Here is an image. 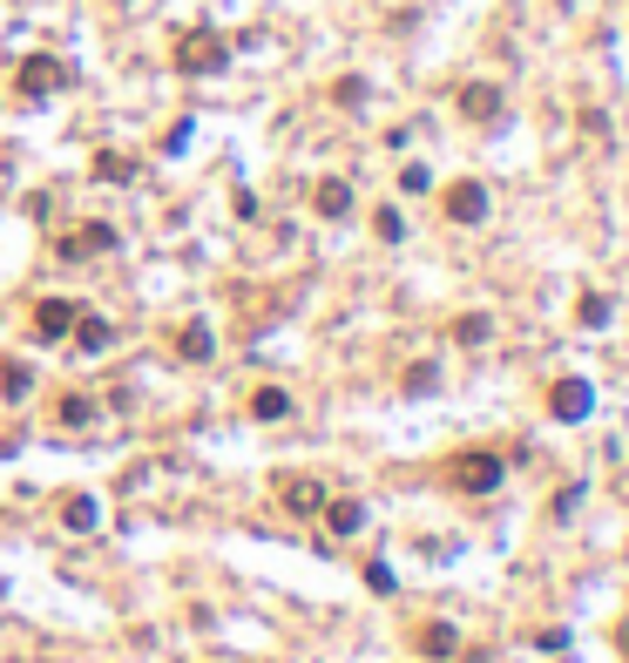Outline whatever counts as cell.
<instances>
[{"label": "cell", "instance_id": "cell-20", "mask_svg": "<svg viewBox=\"0 0 629 663\" xmlns=\"http://www.w3.org/2000/svg\"><path fill=\"white\" fill-rule=\"evenodd\" d=\"M68 528H96V502H88V494H75V502H68Z\"/></svg>", "mask_w": 629, "mask_h": 663}, {"label": "cell", "instance_id": "cell-6", "mask_svg": "<svg viewBox=\"0 0 629 663\" xmlns=\"http://www.w3.org/2000/svg\"><path fill=\"white\" fill-rule=\"evenodd\" d=\"M75 298H41L35 305V339H68V325H75Z\"/></svg>", "mask_w": 629, "mask_h": 663}, {"label": "cell", "instance_id": "cell-2", "mask_svg": "<svg viewBox=\"0 0 629 663\" xmlns=\"http://www.w3.org/2000/svg\"><path fill=\"white\" fill-rule=\"evenodd\" d=\"M446 481H454L461 494H494V487L508 481V461H501V454H488V447H468V454L446 461Z\"/></svg>", "mask_w": 629, "mask_h": 663}, {"label": "cell", "instance_id": "cell-11", "mask_svg": "<svg viewBox=\"0 0 629 663\" xmlns=\"http://www.w3.org/2000/svg\"><path fill=\"white\" fill-rule=\"evenodd\" d=\"M250 420H292V393L285 386H257L250 393Z\"/></svg>", "mask_w": 629, "mask_h": 663}, {"label": "cell", "instance_id": "cell-18", "mask_svg": "<svg viewBox=\"0 0 629 663\" xmlns=\"http://www.w3.org/2000/svg\"><path fill=\"white\" fill-rule=\"evenodd\" d=\"M28 386H35V373H28L21 359H8V366H0V393H8V399H28Z\"/></svg>", "mask_w": 629, "mask_h": 663}, {"label": "cell", "instance_id": "cell-8", "mask_svg": "<svg viewBox=\"0 0 629 663\" xmlns=\"http://www.w3.org/2000/svg\"><path fill=\"white\" fill-rule=\"evenodd\" d=\"M88 251H116V224H81L75 237H61V258H88Z\"/></svg>", "mask_w": 629, "mask_h": 663}, {"label": "cell", "instance_id": "cell-13", "mask_svg": "<svg viewBox=\"0 0 629 663\" xmlns=\"http://www.w3.org/2000/svg\"><path fill=\"white\" fill-rule=\"evenodd\" d=\"M55 420H61V427H88V420H96V399L61 393V399H55Z\"/></svg>", "mask_w": 629, "mask_h": 663}, {"label": "cell", "instance_id": "cell-1", "mask_svg": "<svg viewBox=\"0 0 629 663\" xmlns=\"http://www.w3.org/2000/svg\"><path fill=\"white\" fill-rule=\"evenodd\" d=\"M169 61H176V75H217V68L230 61V41H224L217 28H190L184 41L169 48Z\"/></svg>", "mask_w": 629, "mask_h": 663}, {"label": "cell", "instance_id": "cell-17", "mask_svg": "<svg viewBox=\"0 0 629 663\" xmlns=\"http://www.w3.org/2000/svg\"><path fill=\"white\" fill-rule=\"evenodd\" d=\"M420 650H426V656H454V650H461V636L446 630V623H426V630H420Z\"/></svg>", "mask_w": 629, "mask_h": 663}, {"label": "cell", "instance_id": "cell-9", "mask_svg": "<svg viewBox=\"0 0 629 663\" xmlns=\"http://www.w3.org/2000/svg\"><path fill=\"white\" fill-rule=\"evenodd\" d=\"M68 332H75V346H81V353H102V346L116 339V325H109L102 311H88V305L75 311V325H68Z\"/></svg>", "mask_w": 629, "mask_h": 663}, {"label": "cell", "instance_id": "cell-16", "mask_svg": "<svg viewBox=\"0 0 629 663\" xmlns=\"http://www.w3.org/2000/svg\"><path fill=\"white\" fill-rule=\"evenodd\" d=\"M176 353L204 366V359H210V325H204V318H197V325H184V339H176Z\"/></svg>", "mask_w": 629, "mask_h": 663}, {"label": "cell", "instance_id": "cell-22", "mask_svg": "<svg viewBox=\"0 0 629 663\" xmlns=\"http://www.w3.org/2000/svg\"><path fill=\"white\" fill-rule=\"evenodd\" d=\"M602 318H609V311H602V298H596V291H582V325H602Z\"/></svg>", "mask_w": 629, "mask_h": 663}, {"label": "cell", "instance_id": "cell-10", "mask_svg": "<svg viewBox=\"0 0 629 663\" xmlns=\"http://www.w3.org/2000/svg\"><path fill=\"white\" fill-rule=\"evenodd\" d=\"M312 210H318V217H352V184H345V177H325V184L312 190Z\"/></svg>", "mask_w": 629, "mask_h": 663}, {"label": "cell", "instance_id": "cell-15", "mask_svg": "<svg viewBox=\"0 0 629 663\" xmlns=\"http://www.w3.org/2000/svg\"><path fill=\"white\" fill-rule=\"evenodd\" d=\"M96 184H136V162L116 156V149H102V156H96Z\"/></svg>", "mask_w": 629, "mask_h": 663}, {"label": "cell", "instance_id": "cell-21", "mask_svg": "<svg viewBox=\"0 0 629 663\" xmlns=\"http://www.w3.org/2000/svg\"><path fill=\"white\" fill-rule=\"evenodd\" d=\"M380 237L400 244V237H406V217H400V210H380Z\"/></svg>", "mask_w": 629, "mask_h": 663}, {"label": "cell", "instance_id": "cell-19", "mask_svg": "<svg viewBox=\"0 0 629 663\" xmlns=\"http://www.w3.org/2000/svg\"><path fill=\"white\" fill-rule=\"evenodd\" d=\"M488 332H494V318H488V311H468V318L454 325V339H461V346H481Z\"/></svg>", "mask_w": 629, "mask_h": 663}, {"label": "cell", "instance_id": "cell-3", "mask_svg": "<svg viewBox=\"0 0 629 663\" xmlns=\"http://www.w3.org/2000/svg\"><path fill=\"white\" fill-rule=\"evenodd\" d=\"M14 89H21L28 102H48L55 89H68V61H61V55H28V61L14 68Z\"/></svg>", "mask_w": 629, "mask_h": 663}, {"label": "cell", "instance_id": "cell-14", "mask_svg": "<svg viewBox=\"0 0 629 663\" xmlns=\"http://www.w3.org/2000/svg\"><path fill=\"white\" fill-rule=\"evenodd\" d=\"M318 515H325V528H332V535H352L358 522H366V508H358V502H325Z\"/></svg>", "mask_w": 629, "mask_h": 663}, {"label": "cell", "instance_id": "cell-12", "mask_svg": "<svg viewBox=\"0 0 629 663\" xmlns=\"http://www.w3.org/2000/svg\"><path fill=\"white\" fill-rule=\"evenodd\" d=\"M285 508L292 515H318L325 508V487L318 481H285Z\"/></svg>", "mask_w": 629, "mask_h": 663}, {"label": "cell", "instance_id": "cell-7", "mask_svg": "<svg viewBox=\"0 0 629 663\" xmlns=\"http://www.w3.org/2000/svg\"><path fill=\"white\" fill-rule=\"evenodd\" d=\"M454 102H461L468 122H501V89H494V81H468Z\"/></svg>", "mask_w": 629, "mask_h": 663}, {"label": "cell", "instance_id": "cell-5", "mask_svg": "<svg viewBox=\"0 0 629 663\" xmlns=\"http://www.w3.org/2000/svg\"><path fill=\"white\" fill-rule=\"evenodd\" d=\"M589 406H596V386H589V379H556V386H549V413H556L562 427L589 420Z\"/></svg>", "mask_w": 629, "mask_h": 663}, {"label": "cell", "instance_id": "cell-4", "mask_svg": "<svg viewBox=\"0 0 629 663\" xmlns=\"http://www.w3.org/2000/svg\"><path fill=\"white\" fill-rule=\"evenodd\" d=\"M440 210L454 217V224H488V184H474V177H461V184H446V197H440Z\"/></svg>", "mask_w": 629, "mask_h": 663}]
</instances>
